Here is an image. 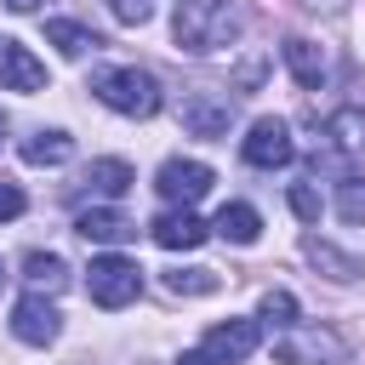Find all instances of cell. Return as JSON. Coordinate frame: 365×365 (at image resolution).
<instances>
[{"mask_svg": "<svg viewBox=\"0 0 365 365\" xmlns=\"http://www.w3.org/2000/svg\"><path fill=\"white\" fill-rule=\"evenodd\" d=\"M171 34H177L182 51L211 57V51H222V46L240 40V6L234 0H177Z\"/></svg>", "mask_w": 365, "mask_h": 365, "instance_id": "cell-1", "label": "cell"}, {"mask_svg": "<svg viewBox=\"0 0 365 365\" xmlns=\"http://www.w3.org/2000/svg\"><path fill=\"white\" fill-rule=\"evenodd\" d=\"M91 91H97V103H108L114 114H125V120H148V114H160V80L148 74V68H137V63H108V68H97L91 74Z\"/></svg>", "mask_w": 365, "mask_h": 365, "instance_id": "cell-2", "label": "cell"}, {"mask_svg": "<svg viewBox=\"0 0 365 365\" xmlns=\"http://www.w3.org/2000/svg\"><path fill=\"white\" fill-rule=\"evenodd\" d=\"M86 291H91L97 308H125V302H137V291H143V268H137L131 257H91Z\"/></svg>", "mask_w": 365, "mask_h": 365, "instance_id": "cell-3", "label": "cell"}, {"mask_svg": "<svg viewBox=\"0 0 365 365\" xmlns=\"http://www.w3.org/2000/svg\"><path fill=\"white\" fill-rule=\"evenodd\" d=\"M240 154H245V165H257V171H279V165H291V160H297L291 125H285V120H274V114L251 120V131L240 137Z\"/></svg>", "mask_w": 365, "mask_h": 365, "instance_id": "cell-4", "label": "cell"}, {"mask_svg": "<svg viewBox=\"0 0 365 365\" xmlns=\"http://www.w3.org/2000/svg\"><path fill=\"white\" fill-rule=\"evenodd\" d=\"M274 359L279 365H336L342 359V342L319 325H285L274 336Z\"/></svg>", "mask_w": 365, "mask_h": 365, "instance_id": "cell-5", "label": "cell"}, {"mask_svg": "<svg viewBox=\"0 0 365 365\" xmlns=\"http://www.w3.org/2000/svg\"><path fill=\"white\" fill-rule=\"evenodd\" d=\"M211 182H217V177H211L205 160H165L160 177H154V188H160L165 205H194V200L211 194Z\"/></svg>", "mask_w": 365, "mask_h": 365, "instance_id": "cell-6", "label": "cell"}, {"mask_svg": "<svg viewBox=\"0 0 365 365\" xmlns=\"http://www.w3.org/2000/svg\"><path fill=\"white\" fill-rule=\"evenodd\" d=\"M57 331H63V319H57V308H51V297H46V291L17 297V308H11V336H17V342L46 348V342H57Z\"/></svg>", "mask_w": 365, "mask_h": 365, "instance_id": "cell-7", "label": "cell"}, {"mask_svg": "<svg viewBox=\"0 0 365 365\" xmlns=\"http://www.w3.org/2000/svg\"><path fill=\"white\" fill-rule=\"evenodd\" d=\"M177 114H182V125H188L194 137H228V125H234V97H228V91H188Z\"/></svg>", "mask_w": 365, "mask_h": 365, "instance_id": "cell-8", "label": "cell"}, {"mask_svg": "<svg viewBox=\"0 0 365 365\" xmlns=\"http://www.w3.org/2000/svg\"><path fill=\"white\" fill-rule=\"evenodd\" d=\"M257 342H262V325H257V319H222V325L205 331L200 348H205L217 365H240V359L257 354Z\"/></svg>", "mask_w": 365, "mask_h": 365, "instance_id": "cell-9", "label": "cell"}, {"mask_svg": "<svg viewBox=\"0 0 365 365\" xmlns=\"http://www.w3.org/2000/svg\"><path fill=\"white\" fill-rule=\"evenodd\" d=\"M0 91H46V63L11 34H0Z\"/></svg>", "mask_w": 365, "mask_h": 365, "instance_id": "cell-10", "label": "cell"}, {"mask_svg": "<svg viewBox=\"0 0 365 365\" xmlns=\"http://www.w3.org/2000/svg\"><path fill=\"white\" fill-rule=\"evenodd\" d=\"M74 234L91 240V245H125V240L137 234V222H131L120 205H86V211L74 217Z\"/></svg>", "mask_w": 365, "mask_h": 365, "instance_id": "cell-11", "label": "cell"}, {"mask_svg": "<svg viewBox=\"0 0 365 365\" xmlns=\"http://www.w3.org/2000/svg\"><path fill=\"white\" fill-rule=\"evenodd\" d=\"M205 222L194 217V205H171V211H160L154 217V240L165 245V251H194V245H205Z\"/></svg>", "mask_w": 365, "mask_h": 365, "instance_id": "cell-12", "label": "cell"}, {"mask_svg": "<svg viewBox=\"0 0 365 365\" xmlns=\"http://www.w3.org/2000/svg\"><path fill=\"white\" fill-rule=\"evenodd\" d=\"M211 234H222L228 245H257V240H262V217H257V205L234 200V205H222V211H217Z\"/></svg>", "mask_w": 365, "mask_h": 365, "instance_id": "cell-13", "label": "cell"}, {"mask_svg": "<svg viewBox=\"0 0 365 365\" xmlns=\"http://www.w3.org/2000/svg\"><path fill=\"white\" fill-rule=\"evenodd\" d=\"M285 68L297 74V86L319 91V80H325V51H319L314 40H302V34H291V40H285Z\"/></svg>", "mask_w": 365, "mask_h": 365, "instance_id": "cell-14", "label": "cell"}, {"mask_svg": "<svg viewBox=\"0 0 365 365\" xmlns=\"http://www.w3.org/2000/svg\"><path fill=\"white\" fill-rule=\"evenodd\" d=\"M131 182H137V171H131L125 160H91V165H86V188H91V200H120Z\"/></svg>", "mask_w": 365, "mask_h": 365, "instance_id": "cell-15", "label": "cell"}, {"mask_svg": "<svg viewBox=\"0 0 365 365\" xmlns=\"http://www.w3.org/2000/svg\"><path fill=\"white\" fill-rule=\"evenodd\" d=\"M23 279H29V291H63L68 285V262L57 251H29L23 257Z\"/></svg>", "mask_w": 365, "mask_h": 365, "instance_id": "cell-16", "label": "cell"}, {"mask_svg": "<svg viewBox=\"0 0 365 365\" xmlns=\"http://www.w3.org/2000/svg\"><path fill=\"white\" fill-rule=\"evenodd\" d=\"M325 137H331V148H342V154H365V108H336V114H325Z\"/></svg>", "mask_w": 365, "mask_h": 365, "instance_id": "cell-17", "label": "cell"}, {"mask_svg": "<svg viewBox=\"0 0 365 365\" xmlns=\"http://www.w3.org/2000/svg\"><path fill=\"white\" fill-rule=\"evenodd\" d=\"M46 40H51L63 57H86V51H97V46H103V40H97L86 23H74V17H51V23H46Z\"/></svg>", "mask_w": 365, "mask_h": 365, "instance_id": "cell-18", "label": "cell"}, {"mask_svg": "<svg viewBox=\"0 0 365 365\" xmlns=\"http://www.w3.org/2000/svg\"><path fill=\"white\" fill-rule=\"evenodd\" d=\"M68 154H74L68 131H34V137H23V160L29 165H63Z\"/></svg>", "mask_w": 365, "mask_h": 365, "instance_id": "cell-19", "label": "cell"}, {"mask_svg": "<svg viewBox=\"0 0 365 365\" xmlns=\"http://www.w3.org/2000/svg\"><path fill=\"white\" fill-rule=\"evenodd\" d=\"M308 262H314V268H325V274H331V279H342V285L365 274V262H359V257H348V251H336V245H325V240H308Z\"/></svg>", "mask_w": 365, "mask_h": 365, "instance_id": "cell-20", "label": "cell"}, {"mask_svg": "<svg viewBox=\"0 0 365 365\" xmlns=\"http://www.w3.org/2000/svg\"><path fill=\"white\" fill-rule=\"evenodd\" d=\"M165 285H171L177 297H211L222 279H217L211 268H171V274H165Z\"/></svg>", "mask_w": 365, "mask_h": 365, "instance_id": "cell-21", "label": "cell"}, {"mask_svg": "<svg viewBox=\"0 0 365 365\" xmlns=\"http://www.w3.org/2000/svg\"><path fill=\"white\" fill-rule=\"evenodd\" d=\"M257 325H268V331L297 325V297H291V291H268V297H262V319H257Z\"/></svg>", "mask_w": 365, "mask_h": 365, "instance_id": "cell-22", "label": "cell"}, {"mask_svg": "<svg viewBox=\"0 0 365 365\" xmlns=\"http://www.w3.org/2000/svg\"><path fill=\"white\" fill-rule=\"evenodd\" d=\"M336 211H342V222H365V177L336 182Z\"/></svg>", "mask_w": 365, "mask_h": 365, "instance_id": "cell-23", "label": "cell"}, {"mask_svg": "<svg viewBox=\"0 0 365 365\" xmlns=\"http://www.w3.org/2000/svg\"><path fill=\"white\" fill-rule=\"evenodd\" d=\"M291 211H297L302 222H319V211H325L319 188H314V182H291Z\"/></svg>", "mask_w": 365, "mask_h": 365, "instance_id": "cell-24", "label": "cell"}, {"mask_svg": "<svg viewBox=\"0 0 365 365\" xmlns=\"http://www.w3.org/2000/svg\"><path fill=\"white\" fill-rule=\"evenodd\" d=\"M108 11H114L120 23H148V17H154V0H108Z\"/></svg>", "mask_w": 365, "mask_h": 365, "instance_id": "cell-25", "label": "cell"}, {"mask_svg": "<svg viewBox=\"0 0 365 365\" xmlns=\"http://www.w3.org/2000/svg\"><path fill=\"white\" fill-rule=\"evenodd\" d=\"M23 205H29V200H23V188H17L11 177H0V222H11V217H23Z\"/></svg>", "mask_w": 365, "mask_h": 365, "instance_id": "cell-26", "label": "cell"}, {"mask_svg": "<svg viewBox=\"0 0 365 365\" xmlns=\"http://www.w3.org/2000/svg\"><path fill=\"white\" fill-rule=\"evenodd\" d=\"M177 365H217V359H211V354H205V348H194V354H182V359H177Z\"/></svg>", "mask_w": 365, "mask_h": 365, "instance_id": "cell-27", "label": "cell"}, {"mask_svg": "<svg viewBox=\"0 0 365 365\" xmlns=\"http://www.w3.org/2000/svg\"><path fill=\"white\" fill-rule=\"evenodd\" d=\"M6 6H11V11H34V0H6Z\"/></svg>", "mask_w": 365, "mask_h": 365, "instance_id": "cell-28", "label": "cell"}, {"mask_svg": "<svg viewBox=\"0 0 365 365\" xmlns=\"http://www.w3.org/2000/svg\"><path fill=\"white\" fill-rule=\"evenodd\" d=\"M0 279H6V274H0Z\"/></svg>", "mask_w": 365, "mask_h": 365, "instance_id": "cell-29", "label": "cell"}]
</instances>
